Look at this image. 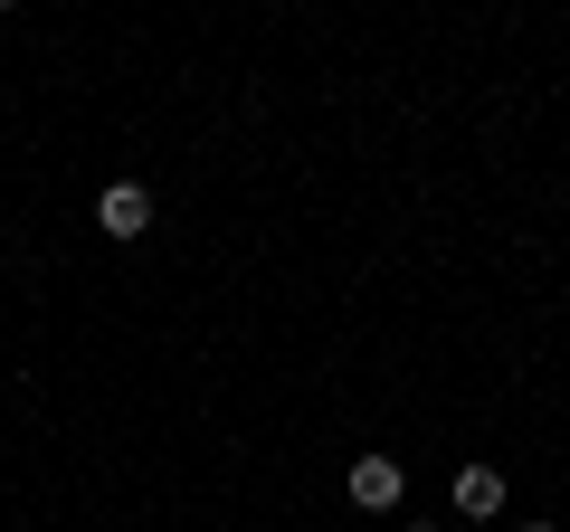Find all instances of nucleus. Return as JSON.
<instances>
[{"instance_id": "39448f33", "label": "nucleus", "mask_w": 570, "mask_h": 532, "mask_svg": "<svg viewBox=\"0 0 570 532\" xmlns=\"http://www.w3.org/2000/svg\"><path fill=\"white\" fill-rule=\"evenodd\" d=\"M409 532H438V523H409Z\"/></svg>"}, {"instance_id": "7ed1b4c3", "label": "nucleus", "mask_w": 570, "mask_h": 532, "mask_svg": "<svg viewBox=\"0 0 570 532\" xmlns=\"http://www.w3.org/2000/svg\"><path fill=\"white\" fill-rule=\"evenodd\" d=\"M456 513H466V523L504 513V475H494V466H456Z\"/></svg>"}, {"instance_id": "f03ea898", "label": "nucleus", "mask_w": 570, "mask_h": 532, "mask_svg": "<svg viewBox=\"0 0 570 532\" xmlns=\"http://www.w3.org/2000/svg\"><path fill=\"white\" fill-rule=\"evenodd\" d=\"M96 228H105V238H142V228H153V190H142V181H115V190L96 200Z\"/></svg>"}, {"instance_id": "f257e3e1", "label": "nucleus", "mask_w": 570, "mask_h": 532, "mask_svg": "<svg viewBox=\"0 0 570 532\" xmlns=\"http://www.w3.org/2000/svg\"><path fill=\"white\" fill-rule=\"evenodd\" d=\"M343 494H352V504H362V513H390V504H400V494H409V475H400V456H352Z\"/></svg>"}, {"instance_id": "20e7f679", "label": "nucleus", "mask_w": 570, "mask_h": 532, "mask_svg": "<svg viewBox=\"0 0 570 532\" xmlns=\"http://www.w3.org/2000/svg\"><path fill=\"white\" fill-rule=\"evenodd\" d=\"M523 532H561V523H523Z\"/></svg>"}]
</instances>
